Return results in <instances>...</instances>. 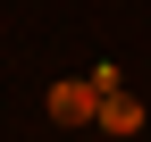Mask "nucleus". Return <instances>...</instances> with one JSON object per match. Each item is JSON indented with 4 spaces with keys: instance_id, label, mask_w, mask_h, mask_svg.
Masks as SVG:
<instances>
[{
    "instance_id": "nucleus-1",
    "label": "nucleus",
    "mask_w": 151,
    "mask_h": 142,
    "mask_svg": "<svg viewBox=\"0 0 151 142\" xmlns=\"http://www.w3.org/2000/svg\"><path fill=\"white\" fill-rule=\"evenodd\" d=\"M50 117H59V126H92V117H101V84H92V75L50 84Z\"/></svg>"
},
{
    "instance_id": "nucleus-2",
    "label": "nucleus",
    "mask_w": 151,
    "mask_h": 142,
    "mask_svg": "<svg viewBox=\"0 0 151 142\" xmlns=\"http://www.w3.org/2000/svg\"><path fill=\"white\" fill-rule=\"evenodd\" d=\"M101 134H143V100L134 92H101V117H92Z\"/></svg>"
}]
</instances>
